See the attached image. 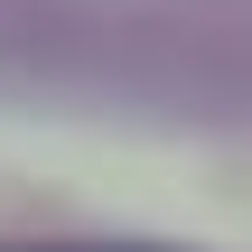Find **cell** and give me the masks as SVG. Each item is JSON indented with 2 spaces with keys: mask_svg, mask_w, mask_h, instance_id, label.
Segmentation results:
<instances>
[{
  "mask_svg": "<svg viewBox=\"0 0 252 252\" xmlns=\"http://www.w3.org/2000/svg\"><path fill=\"white\" fill-rule=\"evenodd\" d=\"M28 252H112V243H28Z\"/></svg>",
  "mask_w": 252,
  "mask_h": 252,
  "instance_id": "1",
  "label": "cell"
}]
</instances>
